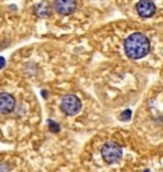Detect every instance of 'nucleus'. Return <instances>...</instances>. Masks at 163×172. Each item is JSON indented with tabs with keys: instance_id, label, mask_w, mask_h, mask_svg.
I'll use <instances>...</instances> for the list:
<instances>
[{
	"instance_id": "nucleus-1",
	"label": "nucleus",
	"mask_w": 163,
	"mask_h": 172,
	"mask_svg": "<svg viewBox=\"0 0 163 172\" xmlns=\"http://www.w3.org/2000/svg\"><path fill=\"white\" fill-rule=\"evenodd\" d=\"M124 49L130 59L137 60L144 58L148 54L149 50H151V44H149V40L144 33L135 32L125 40Z\"/></svg>"
},
{
	"instance_id": "nucleus-2",
	"label": "nucleus",
	"mask_w": 163,
	"mask_h": 172,
	"mask_svg": "<svg viewBox=\"0 0 163 172\" xmlns=\"http://www.w3.org/2000/svg\"><path fill=\"white\" fill-rule=\"evenodd\" d=\"M101 156L106 163H115L122 156V148L120 144L114 143V142L106 143L101 149Z\"/></svg>"
},
{
	"instance_id": "nucleus-3",
	"label": "nucleus",
	"mask_w": 163,
	"mask_h": 172,
	"mask_svg": "<svg viewBox=\"0 0 163 172\" xmlns=\"http://www.w3.org/2000/svg\"><path fill=\"white\" fill-rule=\"evenodd\" d=\"M60 107H61V111L65 115L73 116V115H77L80 111V109H82V102H80V100L75 95H66L61 100Z\"/></svg>"
},
{
	"instance_id": "nucleus-4",
	"label": "nucleus",
	"mask_w": 163,
	"mask_h": 172,
	"mask_svg": "<svg viewBox=\"0 0 163 172\" xmlns=\"http://www.w3.org/2000/svg\"><path fill=\"white\" fill-rule=\"evenodd\" d=\"M16 109V98L10 93H0V114H10Z\"/></svg>"
},
{
	"instance_id": "nucleus-5",
	"label": "nucleus",
	"mask_w": 163,
	"mask_h": 172,
	"mask_svg": "<svg viewBox=\"0 0 163 172\" xmlns=\"http://www.w3.org/2000/svg\"><path fill=\"white\" fill-rule=\"evenodd\" d=\"M54 8L59 14L69 16L75 10L77 2H73V0H58V2L54 3Z\"/></svg>"
},
{
	"instance_id": "nucleus-6",
	"label": "nucleus",
	"mask_w": 163,
	"mask_h": 172,
	"mask_svg": "<svg viewBox=\"0 0 163 172\" xmlns=\"http://www.w3.org/2000/svg\"><path fill=\"white\" fill-rule=\"evenodd\" d=\"M137 12L139 13L140 17L149 18L156 13V5L153 2H148V0H143L137 4Z\"/></svg>"
},
{
	"instance_id": "nucleus-7",
	"label": "nucleus",
	"mask_w": 163,
	"mask_h": 172,
	"mask_svg": "<svg viewBox=\"0 0 163 172\" xmlns=\"http://www.w3.org/2000/svg\"><path fill=\"white\" fill-rule=\"evenodd\" d=\"M50 10H51L50 4L45 3V2L44 3H38L37 5H35V12H36V14L38 17H42V18L47 17L50 14Z\"/></svg>"
},
{
	"instance_id": "nucleus-8",
	"label": "nucleus",
	"mask_w": 163,
	"mask_h": 172,
	"mask_svg": "<svg viewBox=\"0 0 163 172\" xmlns=\"http://www.w3.org/2000/svg\"><path fill=\"white\" fill-rule=\"evenodd\" d=\"M49 124H50V130L51 131H59V129H60V126L56 124V123H51V121H49Z\"/></svg>"
},
{
	"instance_id": "nucleus-9",
	"label": "nucleus",
	"mask_w": 163,
	"mask_h": 172,
	"mask_svg": "<svg viewBox=\"0 0 163 172\" xmlns=\"http://www.w3.org/2000/svg\"><path fill=\"white\" fill-rule=\"evenodd\" d=\"M0 172H9V167L5 163H0Z\"/></svg>"
},
{
	"instance_id": "nucleus-10",
	"label": "nucleus",
	"mask_w": 163,
	"mask_h": 172,
	"mask_svg": "<svg viewBox=\"0 0 163 172\" xmlns=\"http://www.w3.org/2000/svg\"><path fill=\"white\" fill-rule=\"evenodd\" d=\"M130 110H128V111H125L124 114H122V119H125V120H128V119H130Z\"/></svg>"
},
{
	"instance_id": "nucleus-11",
	"label": "nucleus",
	"mask_w": 163,
	"mask_h": 172,
	"mask_svg": "<svg viewBox=\"0 0 163 172\" xmlns=\"http://www.w3.org/2000/svg\"><path fill=\"white\" fill-rule=\"evenodd\" d=\"M5 65V59L4 58H0V68H3Z\"/></svg>"
},
{
	"instance_id": "nucleus-12",
	"label": "nucleus",
	"mask_w": 163,
	"mask_h": 172,
	"mask_svg": "<svg viewBox=\"0 0 163 172\" xmlns=\"http://www.w3.org/2000/svg\"><path fill=\"white\" fill-rule=\"evenodd\" d=\"M145 172H149V170H147V171H145Z\"/></svg>"
}]
</instances>
